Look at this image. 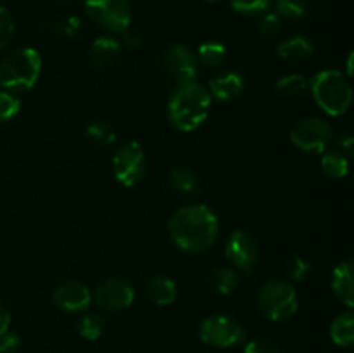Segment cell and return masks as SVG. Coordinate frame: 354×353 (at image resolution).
<instances>
[{
	"instance_id": "obj_37",
	"label": "cell",
	"mask_w": 354,
	"mask_h": 353,
	"mask_svg": "<svg viewBox=\"0 0 354 353\" xmlns=\"http://www.w3.org/2000/svg\"><path fill=\"white\" fill-rule=\"evenodd\" d=\"M10 320H12V318H10V311L0 303V336L6 334V332L9 331Z\"/></svg>"
},
{
	"instance_id": "obj_5",
	"label": "cell",
	"mask_w": 354,
	"mask_h": 353,
	"mask_svg": "<svg viewBox=\"0 0 354 353\" xmlns=\"http://www.w3.org/2000/svg\"><path fill=\"white\" fill-rule=\"evenodd\" d=\"M297 293L289 280H266L258 291V308L272 322H283L297 311Z\"/></svg>"
},
{
	"instance_id": "obj_23",
	"label": "cell",
	"mask_w": 354,
	"mask_h": 353,
	"mask_svg": "<svg viewBox=\"0 0 354 353\" xmlns=\"http://www.w3.org/2000/svg\"><path fill=\"white\" fill-rule=\"evenodd\" d=\"M275 90L280 96L286 97H301L310 90V82L299 73H289L277 78Z\"/></svg>"
},
{
	"instance_id": "obj_15",
	"label": "cell",
	"mask_w": 354,
	"mask_h": 353,
	"mask_svg": "<svg viewBox=\"0 0 354 353\" xmlns=\"http://www.w3.org/2000/svg\"><path fill=\"white\" fill-rule=\"evenodd\" d=\"M145 296L156 307H168L175 303L178 296V287L171 277L159 273V275H152L145 282Z\"/></svg>"
},
{
	"instance_id": "obj_30",
	"label": "cell",
	"mask_w": 354,
	"mask_h": 353,
	"mask_svg": "<svg viewBox=\"0 0 354 353\" xmlns=\"http://www.w3.org/2000/svg\"><path fill=\"white\" fill-rule=\"evenodd\" d=\"M19 99L12 92L2 90L0 92V121H9L19 113Z\"/></svg>"
},
{
	"instance_id": "obj_33",
	"label": "cell",
	"mask_w": 354,
	"mask_h": 353,
	"mask_svg": "<svg viewBox=\"0 0 354 353\" xmlns=\"http://www.w3.org/2000/svg\"><path fill=\"white\" fill-rule=\"evenodd\" d=\"M244 353H282L280 352L279 346L275 345L273 341L266 338H258V339H252L245 345Z\"/></svg>"
},
{
	"instance_id": "obj_31",
	"label": "cell",
	"mask_w": 354,
	"mask_h": 353,
	"mask_svg": "<svg viewBox=\"0 0 354 353\" xmlns=\"http://www.w3.org/2000/svg\"><path fill=\"white\" fill-rule=\"evenodd\" d=\"M310 270H311V263L308 262L306 258H301V256L289 260L286 265L287 277H289L290 280H296V282L297 280L306 279V275L310 273Z\"/></svg>"
},
{
	"instance_id": "obj_4",
	"label": "cell",
	"mask_w": 354,
	"mask_h": 353,
	"mask_svg": "<svg viewBox=\"0 0 354 353\" xmlns=\"http://www.w3.org/2000/svg\"><path fill=\"white\" fill-rule=\"evenodd\" d=\"M41 73V57L31 47H21L0 61V87L7 92L19 93L30 90Z\"/></svg>"
},
{
	"instance_id": "obj_8",
	"label": "cell",
	"mask_w": 354,
	"mask_h": 353,
	"mask_svg": "<svg viewBox=\"0 0 354 353\" xmlns=\"http://www.w3.org/2000/svg\"><path fill=\"white\" fill-rule=\"evenodd\" d=\"M199 338L214 348H232L245 339V331L228 315H209L199 324Z\"/></svg>"
},
{
	"instance_id": "obj_12",
	"label": "cell",
	"mask_w": 354,
	"mask_h": 353,
	"mask_svg": "<svg viewBox=\"0 0 354 353\" xmlns=\"http://www.w3.org/2000/svg\"><path fill=\"white\" fill-rule=\"evenodd\" d=\"M135 300V289L124 277H109L95 289V303L104 311H120L130 307Z\"/></svg>"
},
{
	"instance_id": "obj_20",
	"label": "cell",
	"mask_w": 354,
	"mask_h": 353,
	"mask_svg": "<svg viewBox=\"0 0 354 353\" xmlns=\"http://www.w3.org/2000/svg\"><path fill=\"white\" fill-rule=\"evenodd\" d=\"M237 284L239 275L230 266H216L207 275V287H209V291L214 294H221V296L234 293Z\"/></svg>"
},
{
	"instance_id": "obj_13",
	"label": "cell",
	"mask_w": 354,
	"mask_h": 353,
	"mask_svg": "<svg viewBox=\"0 0 354 353\" xmlns=\"http://www.w3.org/2000/svg\"><path fill=\"white\" fill-rule=\"evenodd\" d=\"M52 301L59 310L78 314V311L88 310L90 303H92V294L83 282L68 280V282L57 286V289L52 294Z\"/></svg>"
},
{
	"instance_id": "obj_16",
	"label": "cell",
	"mask_w": 354,
	"mask_h": 353,
	"mask_svg": "<svg viewBox=\"0 0 354 353\" xmlns=\"http://www.w3.org/2000/svg\"><path fill=\"white\" fill-rule=\"evenodd\" d=\"M332 291L341 303L351 310L354 307V279H353V260H344L339 263L332 273Z\"/></svg>"
},
{
	"instance_id": "obj_14",
	"label": "cell",
	"mask_w": 354,
	"mask_h": 353,
	"mask_svg": "<svg viewBox=\"0 0 354 353\" xmlns=\"http://www.w3.org/2000/svg\"><path fill=\"white\" fill-rule=\"evenodd\" d=\"M245 89V78L242 73L234 71H221L218 73L216 76L209 80V85H207V90H209L211 97L216 100H232L235 97L241 96Z\"/></svg>"
},
{
	"instance_id": "obj_27",
	"label": "cell",
	"mask_w": 354,
	"mask_h": 353,
	"mask_svg": "<svg viewBox=\"0 0 354 353\" xmlns=\"http://www.w3.org/2000/svg\"><path fill=\"white\" fill-rule=\"evenodd\" d=\"M275 9L280 17L299 21L304 19L310 12V2L308 0H275Z\"/></svg>"
},
{
	"instance_id": "obj_36",
	"label": "cell",
	"mask_w": 354,
	"mask_h": 353,
	"mask_svg": "<svg viewBox=\"0 0 354 353\" xmlns=\"http://www.w3.org/2000/svg\"><path fill=\"white\" fill-rule=\"evenodd\" d=\"M142 42H144V38H142V35L138 33V31H131V30H127L123 31V44L124 47L131 48V51H137L138 47L142 45Z\"/></svg>"
},
{
	"instance_id": "obj_26",
	"label": "cell",
	"mask_w": 354,
	"mask_h": 353,
	"mask_svg": "<svg viewBox=\"0 0 354 353\" xmlns=\"http://www.w3.org/2000/svg\"><path fill=\"white\" fill-rule=\"evenodd\" d=\"M86 138L92 144L100 145V147H107V145L114 144V141H116V130L107 121H93V123H90L86 127Z\"/></svg>"
},
{
	"instance_id": "obj_9",
	"label": "cell",
	"mask_w": 354,
	"mask_h": 353,
	"mask_svg": "<svg viewBox=\"0 0 354 353\" xmlns=\"http://www.w3.org/2000/svg\"><path fill=\"white\" fill-rule=\"evenodd\" d=\"M114 176L124 187H133L144 179L147 163L145 152L138 142H124L116 149L113 156Z\"/></svg>"
},
{
	"instance_id": "obj_19",
	"label": "cell",
	"mask_w": 354,
	"mask_h": 353,
	"mask_svg": "<svg viewBox=\"0 0 354 353\" xmlns=\"http://www.w3.org/2000/svg\"><path fill=\"white\" fill-rule=\"evenodd\" d=\"M168 185L180 196H196L201 189V180L189 166H176L169 170Z\"/></svg>"
},
{
	"instance_id": "obj_22",
	"label": "cell",
	"mask_w": 354,
	"mask_h": 353,
	"mask_svg": "<svg viewBox=\"0 0 354 353\" xmlns=\"http://www.w3.org/2000/svg\"><path fill=\"white\" fill-rule=\"evenodd\" d=\"M322 170L327 176L330 179H344L349 172V159L348 156H344L342 152L335 151H325L322 152Z\"/></svg>"
},
{
	"instance_id": "obj_7",
	"label": "cell",
	"mask_w": 354,
	"mask_h": 353,
	"mask_svg": "<svg viewBox=\"0 0 354 353\" xmlns=\"http://www.w3.org/2000/svg\"><path fill=\"white\" fill-rule=\"evenodd\" d=\"M86 16L113 33H123L130 28L131 6L128 0H86Z\"/></svg>"
},
{
	"instance_id": "obj_18",
	"label": "cell",
	"mask_w": 354,
	"mask_h": 353,
	"mask_svg": "<svg viewBox=\"0 0 354 353\" xmlns=\"http://www.w3.org/2000/svg\"><path fill=\"white\" fill-rule=\"evenodd\" d=\"M277 52L287 62H303L315 54V44L306 35H292L280 42Z\"/></svg>"
},
{
	"instance_id": "obj_32",
	"label": "cell",
	"mask_w": 354,
	"mask_h": 353,
	"mask_svg": "<svg viewBox=\"0 0 354 353\" xmlns=\"http://www.w3.org/2000/svg\"><path fill=\"white\" fill-rule=\"evenodd\" d=\"M14 37V19L6 7H0V51L10 44Z\"/></svg>"
},
{
	"instance_id": "obj_6",
	"label": "cell",
	"mask_w": 354,
	"mask_h": 353,
	"mask_svg": "<svg viewBox=\"0 0 354 353\" xmlns=\"http://www.w3.org/2000/svg\"><path fill=\"white\" fill-rule=\"evenodd\" d=\"M334 130L324 118L306 116L290 130V142L297 149L310 154H322L334 144Z\"/></svg>"
},
{
	"instance_id": "obj_34",
	"label": "cell",
	"mask_w": 354,
	"mask_h": 353,
	"mask_svg": "<svg viewBox=\"0 0 354 353\" xmlns=\"http://www.w3.org/2000/svg\"><path fill=\"white\" fill-rule=\"evenodd\" d=\"M21 345L19 336L7 331L6 334L0 336V353H14Z\"/></svg>"
},
{
	"instance_id": "obj_3",
	"label": "cell",
	"mask_w": 354,
	"mask_h": 353,
	"mask_svg": "<svg viewBox=\"0 0 354 353\" xmlns=\"http://www.w3.org/2000/svg\"><path fill=\"white\" fill-rule=\"evenodd\" d=\"M310 90L317 106L330 116H341L351 107L353 87L348 76L337 69H324L317 73L310 80Z\"/></svg>"
},
{
	"instance_id": "obj_21",
	"label": "cell",
	"mask_w": 354,
	"mask_h": 353,
	"mask_svg": "<svg viewBox=\"0 0 354 353\" xmlns=\"http://www.w3.org/2000/svg\"><path fill=\"white\" fill-rule=\"evenodd\" d=\"M330 338L337 346H351L354 343V315L351 310L342 311L332 320Z\"/></svg>"
},
{
	"instance_id": "obj_29",
	"label": "cell",
	"mask_w": 354,
	"mask_h": 353,
	"mask_svg": "<svg viewBox=\"0 0 354 353\" xmlns=\"http://www.w3.org/2000/svg\"><path fill=\"white\" fill-rule=\"evenodd\" d=\"M283 21L277 12H265L258 23L259 35L265 38H275L282 33Z\"/></svg>"
},
{
	"instance_id": "obj_10",
	"label": "cell",
	"mask_w": 354,
	"mask_h": 353,
	"mask_svg": "<svg viewBox=\"0 0 354 353\" xmlns=\"http://www.w3.org/2000/svg\"><path fill=\"white\" fill-rule=\"evenodd\" d=\"M199 59L196 52L183 44H173L161 54V68L176 83L192 82L199 75Z\"/></svg>"
},
{
	"instance_id": "obj_2",
	"label": "cell",
	"mask_w": 354,
	"mask_h": 353,
	"mask_svg": "<svg viewBox=\"0 0 354 353\" xmlns=\"http://www.w3.org/2000/svg\"><path fill=\"white\" fill-rule=\"evenodd\" d=\"M209 90L197 80L176 83L168 99V120L178 132H194L206 121L209 114Z\"/></svg>"
},
{
	"instance_id": "obj_11",
	"label": "cell",
	"mask_w": 354,
	"mask_h": 353,
	"mask_svg": "<svg viewBox=\"0 0 354 353\" xmlns=\"http://www.w3.org/2000/svg\"><path fill=\"white\" fill-rule=\"evenodd\" d=\"M259 255H261V249L252 234L237 228L228 235L227 244H225V256L235 269L251 272L259 262Z\"/></svg>"
},
{
	"instance_id": "obj_17",
	"label": "cell",
	"mask_w": 354,
	"mask_h": 353,
	"mask_svg": "<svg viewBox=\"0 0 354 353\" xmlns=\"http://www.w3.org/2000/svg\"><path fill=\"white\" fill-rule=\"evenodd\" d=\"M121 44L114 37H99L88 48V61L95 68H109L120 59Z\"/></svg>"
},
{
	"instance_id": "obj_38",
	"label": "cell",
	"mask_w": 354,
	"mask_h": 353,
	"mask_svg": "<svg viewBox=\"0 0 354 353\" xmlns=\"http://www.w3.org/2000/svg\"><path fill=\"white\" fill-rule=\"evenodd\" d=\"M206 2H216V0H206Z\"/></svg>"
},
{
	"instance_id": "obj_24",
	"label": "cell",
	"mask_w": 354,
	"mask_h": 353,
	"mask_svg": "<svg viewBox=\"0 0 354 353\" xmlns=\"http://www.w3.org/2000/svg\"><path fill=\"white\" fill-rule=\"evenodd\" d=\"M196 55L199 59V64H204L206 68H216L227 57V47L216 40L204 42L199 45Z\"/></svg>"
},
{
	"instance_id": "obj_35",
	"label": "cell",
	"mask_w": 354,
	"mask_h": 353,
	"mask_svg": "<svg viewBox=\"0 0 354 353\" xmlns=\"http://www.w3.org/2000/svg\"><path fill=\"white\" fill-rule=\"evenodd\" d=\"M335 145H337V151L342 152L344 156H349L353 152V145H354V138L351 134H342L339 135L337 138H334Z\"/></svg>"
},
{
	"instance_id": "obj_1",
	"label": "cell",
	"mask_w": 354,
	"mask_h": 353,
	"mask_svg": "<svg viewBox=\"0 0 354 353\" xmlns=\"http://www.w3.org/2000/svg\"><path fill=\"white\" fill-rule=\"evenodd\" d=\"M218 232L220 220L207 204H187L178 208L168 220L169 239L189 255H201L213 248Z\"/></svg>"
},
{
	"instance_id": "obj_28",
	"label": "cell",
	"mask_w": 354,
	"mask_h": 353,
	"mask_svg": "<svg viewBox=\"0 0 354 353\" xmlns=\"http://www.w3.org/2000/svg\"><path fill=\"white\" fill-rule=\"evenodd\" d=\"M273 0H230L232 9L244 16H261L270 9Z\"/></svg>"
},
{
	"instance_id": "obj_25",
	"label": "cell",
	"mask_w": 354,
	"mask_h": 353,
	"mask_svg": "<svg viewBox=\"0 0 354 353\" xmlns=\"http://www.w3.org/2000/svg\"><path fill=\"white\" fill-rule=\"evenodd\" d=\"M78 334L82 336L83 339H88V341H93V339H99L102 336L104 329H106V318L100 314H85L78 320Z\"/></svg>"
}]
</instances>
